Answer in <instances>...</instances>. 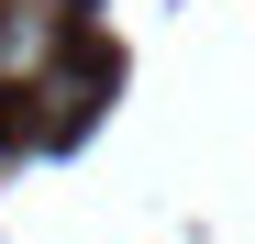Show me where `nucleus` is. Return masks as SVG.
<instances>
[{"label":"nucleus","instance_id":"obj_1","mask_svg":"<svg viewBox=\"0 0 255 244\" xmlns=\"http://www.w3.org/2000/svg\"><path fill=\"white\" fill-rule=\"evenodd\" d=\"M67 78V0H22V11H0V89H45Z\"/></svg>","mask_w":255,"mask_h":244},{"label":"nucleus","instance_id":"obj_2","mask_svg":"<svg viewBox=\"0 0 255 244\" xmlns=\"http://www.w3.org/2000/svg\"><path fill=\"white\" fill-rule=\"evenodd\" d=\"M0 11H22V0H0Z\"/></svg>","mask_w":255,"mask_h":244}]
</instances>
